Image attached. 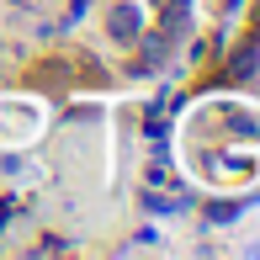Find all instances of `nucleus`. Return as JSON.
<instances>
[{"instance_id": "f257e3e1", "label": "nucleus", "mask_w": 260, "mask_h": 260, "mask_svg": "<svg viewBox=\"0 0 260 260\" xmlns=\"http://www.w3.org/2000/svg\"><path fill=\"white\" fill-rule=\"evenodd\" d=\"M106 38L112 43H138L144 38V6H138V0H117V6L106 11Z\"/></svg>"}, {"instance_id": "f03ea898", "label": "nucleus", "mask_w": 260, "mask_h": 260, "mask_svg": "<svg viewBox=\"0 0 260 260\" xmlns=\"http://www.w3.org/2000/svg\"><path fill=\"white\" fill-rule=\"evenodd\" d=\"M144 186H149V191H165V186H170V165H165V154H154L144 165Z\"/></svg>"}, {"instance_id": "7ed1b4c3", "label": "nucleus", "mask_w": 260, "mask_h": 260, "mask_svg": "<svg viewBox=\"0 0 260 260\" xmlns=\"http://www.w3.org/2000/svg\"><path fill=\"white\" fill-rule=\"evenodd\" d=\"M0 175H6V181H16V175H21V154H0Z\"/></svg>"}, {"instance_id": "20e7f679", "label": "nucleus", "mask_w": 260, "mask_h": 260, "mask_svg": "<svg viewBox=\"0 0 260 260\" xmlns=\"http://www.w3.org/2000/svg\"><path fill=\"white\" fill-rule=\"evenodd\" d=\"M239 255H255V260H260V239H255V244H239Z\"/></svg>"}]
</instances>
